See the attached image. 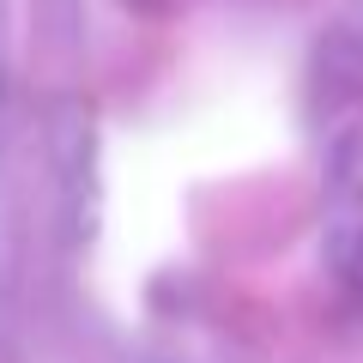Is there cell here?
<instances>
[{
	"label": "cell",
	"mask_w": 363,
	"mask_h": 363,
	"mask_svg": "<svg viewBox=\"0 0 363 363\" xmlns=\"http://www.w3.org/2000/svg\"><path fill=\"white\" fill-rule=\"evenodd\" d=\"M321 267L363 321V109H339L321 140Z\"/></svg>",
	"instance_id": "1"
},
{
	"label": "cell",
	"mask_w": 363,
	"mask_h": 363,
	"mask_svg": "<svg viewBox=\"0 0 363 363\" xmlns=\"http://www.w3.org/2000/svg\"><path fill=\"white\" fill-rule=\"evenodd\" d=\"M6 145H13V13L0 0V169H6Z\"/></svg>",
	"instance_id": "2"
}]
</instances>
